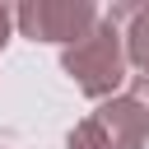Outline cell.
I'll use <instances>...</instances> for the list:
<instances>
[{
  "instance_id": "obj_1",
  "label": "cell",
  "mask_w": 149,
  "mask_h": 149,
  "mask_svg": "<svg viewBox=\"0 0 149 149\" xmlns=\"http://www.w3.org/2000/svg\"><path fill=\"white\" fill-rule=\"evenodd\" d=\"M61 70L74 79V88L93 102H107L121 93V84L130 79V61H126V37L121 28L102 14L74 47L61 51Z\"/></svg>"
},
{
  "instance_id": "obj_3",
  "label": "cell",
  "mask_w": 149,
  "mask_h": 149,
  "mask_svg": "<svg viewBox=\"0 0 149 149\" xmlns=\"http://www.w3.org/2000/svg\"><path fill=\"white\" fill-rule=\"evenodd\" d=\"M144 144H149V130L130 93L98 102V112H88L65 135V149H144Z\"/></svg>"
},
{
  "instance_id": "obj_2",
  "label": "cell",
  "mask_w": 149,
  "mask_h": 149,
  "mask_svg": "<svg viewBox=\"0 0 149 149\" xmlns=\"http://www.w3.org/2000/svg\"><path fill=\"white\" fill-rule=\"evenodd\" d=\"M98 19H102V9L93 0H23L14 9L19 37H28V42H61V51L74 47Z\"/></svg>"
},
{
  "instance_id": "obj_4",
  "label": "cell",
  "mask_w": 149,
  "mask_h": 149,
  "mask_svg": "<svg viewBox=\"0 0 149 149\" xmlns=\"http://www.w3.org/2000/svg\"><path fill=\"white\" fill-rule=\"evenodd\" d=\"M107 19L126 37V61L135 74H149V0H121L107 9Z\"/></svg>"
},
{
  "instance_id": "obj_5",
  "label": "cell",
  "mask_w": 149,
  "mask_h": 149,
  "mask_svg": "<svg viewBox=\"0 0 149 149\" xmlns=\"http://www.w3.org/2000/svg\"><path fill=\"white\" fill-rule=\"evenodd\" d=\"M130 98H135V107H140V116H144V130H149V74H130V88H126Z\"/></svg>"
},
{
  "instance_id": "obj_6",
  "label": "cell",
  "mask_w": 149,
  "mask_h": 149,
  "mask_svg": "<svg viewBox=\"0 0 149 149\" xmlns=\"http://www.w3.org/2000/svg\"><path fill=\"white\" fill-rule=\"evenodd\" d=\"M9 33H14V9H9V5H0V51H5Z\"/></svg>"
}]
</instances>
